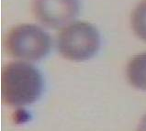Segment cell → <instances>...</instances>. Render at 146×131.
I'll list each match as a JSON object with an SVG mask.
<instances>
[{"instance_id":"6da1fadb","label":"cell","mask_w":146,"mask_h":131,"mask_svg":"<svg viewBox=\"0 0 146 131\" xmlns=\"http://www.w3.org/2000/svg\"><path fill=\"white\" fill-rule=\"evenodd\" d=\"M40 71L31 63L9 62L3 68L1 94L3 102L11 107H23L36 102L43 90Z\"/></svg>"},{"instance_id":"52a82bcc","label":"cell","mask_w":146,"mask_h":131,"mask_svg":"<svg viewBox=\"0 0 146 131\" xmlns=\"http://www.w3.org/2000/svg\"><path fill=\"white\" fill-rule=\"evenodd\" d=\"M137 131H146V115L143 117L141 123L139 124V126H138V129H137Z\"/></svg>"},{"instance_id":"5b68a950","label":"cell","mask_w":146,"mask_h":131,"mask_svg":"<svg viewBox=\"0 0 146 131\" xmlns=\"http://www.w3.org/2000/svg\"><path fill=\"white\" fill-rule=\"evenodd\" d=\"M127 76L133 87L146 90V52L131 59L127 67Z\"/></svg>"},{"instance_id":"8992f818","label":"cell","mask_w":146,"mask_h":131,"mask_svg":"<svg viewBox=\"0 0 146 131\" xmlns=\"http://www.w3.org/2000/svg\"><path fill=\"white\" fill-rule=\"evenodd\" d=\"M133 31L141 40L146 41V0H143L131 14Z\"/></svg>"},{"instance_id":"277c9868","label":"cell","mask_w":146,"mask_h":131,"mask_svg":"<svg viewBox=\"0 0 146 131\" xmlns=\"http://www.w3.org/2000/svg\"><path fill=\"white\" fill-rule=\"evenodd\" d=\"M78 0H33V12L44 26L58 28L71 22L78 13Z\"/></svg>"},{"instance_id":"7a4b0ae2","label":"cell","mask_w":146,"mask_h":131,"mask_svg":"<svg viewBox=\"0 0 146 131\" xmlns=\"http://www.w3.org/2000/svg\"><path fill=\"white\" fill-rule=\"evenodd\" d=\"M6 52L10 56L26 61H39L49 53L52 40L40 27L22 24L11 28L4 40Z\"/></svg>"},{"instance_id":"3957f363","label":"cell","mask_w":146,"mask_h":131,"mask_svg":"<svg viewBox=\"0 0 146 131\" xmlns=\"http://www.w3.org/2000/svg\"><path fill=\"white\" fill-rule=\"evenodd\" d=\"M100 46L99 33L93 25L74 22L58 35L57 47L62 57L71 61H85L93 57Z\"/></svg>"}]
</instances>
